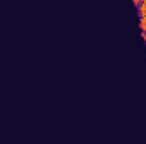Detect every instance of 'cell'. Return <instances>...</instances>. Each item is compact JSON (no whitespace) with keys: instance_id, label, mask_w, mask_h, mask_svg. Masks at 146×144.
I'll list each match as a JSON object with an SVG mask.
<instances>
[{"instance_id":"6da1fadb","label":"cell","mask_w":146,"mask_h":144,"mask_svg":"<svg viewBox=\"0 0 146 144\" xmlns=\"http://www.w3.org/2000/svg\"><path fill=\"white\" fill-rule=\"evenodd\" d=\"M141 36H143V41H145V44H146V32H141Z\"/></svg>"}]
</instances>
